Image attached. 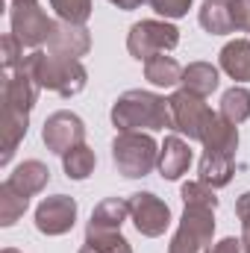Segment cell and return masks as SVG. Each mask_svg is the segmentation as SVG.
I'll return each instance as SVG.
<instances>
[{"label": "cell", "instance_id": "484cf974", "mask_svg": "<svg viewBox=\"0 0 250 253\" xmlns=\"http://www.w3.org/2000/svg\"><path fill=\"white\" fill-rule=\"evenodd\" d=\"M50 9L56 12L59 21H68V24H85V21L91 18L94 0H50Z\"/></svg>", "mask_w": 250, "mask_h": 253}, {"label": "cell", "instance_id": "6da1fadb", "mask_svg": "<svg viewBox=\"0 0 250 253\" xmlns=\"http://www.w3.org/2000/svg\"><path fill=\"white\" fill-rule=\"evenodd\" d=\"M109 118L118 132H129V129L159 132V129H171V106L156 91L129 88L112 103Z\"/></svg>", "mask_w": 250, "mask_h": 253}, {"label": "cell", "instance_id": "e575fe53", "mask_svg": "<svg viewBox=\"0 0 250 253\" xmlns=\"http://www.w3.org/2000/svg\"><path fill=\"white\" fill-rule=\"evenodd\" d=\"M0 253H21V251H15V248H3Z\"/></svg>", "mask_w": 250, "mask_h": 253}, {"label": "cell", "instance_id": "7a4b0ae2", "mask_svg": "<svg viewBox=\"0 0 250 253\" xmlns=\"http://www.w3.org/2000/svg\"><path fill=\"white\" fill-rule=\"evenodd\" d=\"M24 68L36 77V83L47 91H56L62 97H74L88 85V71L85 65L74 56L50 53V50H33L27 53Z\"/></svg>", "mask_w": 250, "mask_h": 253}, {"label": "cell", "instance_id": "d6986e66", "mask_svg": "<svg viewBox=\"0 0 250 253\" xmlns=\"http://www.w3.org/2000/svg\"><path fill=\"white\" fill-rule=\"evenodd\" d=\"M197 21L209 36H227V33L236 30L230 0H203V6L197 12Z\"/></svg>", "mask_w": 250, "mask_h": 253}, {"label": "cell", "instance_id": "2e32d148", "mask_svg": "<svg viewBox=\"0 0 250 253\" xmlns=\"http://www.w3.org/2000/svg\"><path fill=\"white\" fill-rule=\"evenodd\" d=\"M197 174H200V183H206V186H212V189H224V186L233 183V174H236V156L203 150Z\"/></svg>", "mask_w": 250, "mask_h": 253}, {"label": "cell", "instance_id": "277c9868", "mask_svg": "<svg viewBox=\"0 0 250 253\" xmlns=\"http://www.w3.org/2000/svg\"><path fill=\"white\" fill-rule=\"evenodd\" d=\"M177 44H180V30L171 21H156V18L135 21L129 27V36H126V50L138 62H147L159 53H168Z\"/></svg>", "mask_w": 250, "mask_h": 253}, {"label": "cell", "instance_id": "9a60e30c", "mask_svg": "<svg viewBox=\"0 0 250 253\" xmlns=\"http://www.w3.org/2000/svg\"><path fill=\"white\" fill-rule=\"evenodd\" d=\"M6 183L15 191L33 197V194L44 191V186L50 183V168H47L42 159H27V162H21V165L6 177Z\"/></svg>", "mask_w": 250, "mask_h": 253}, {"label": "cell", "instance_id": "7c38bea8", "mask_svg": "<svg viewBox=\"0 0 250 253\" xmlns=\"http://www.w3.org/2000/svg\"><path fill=\"white\" fill-rule=\"evenodd\" d=\"M50 53H62V56H85L91 50V33L85 30V24H68V21H56L53 36L47 42Z\"/></svg>", "mask_w": 250, "mask_h": 253}, {"label": "cell", "instance_id": "8d00e7d4", "mask_svg": "<svg viewBox=\"0 0 250 253\" xmlns=\"http://www.w3.org/2000/svg\"><path fill=\"white\" fill-rule=\"evenodd\" d=\"M12 3H15V0H12Z\"/></svg>", "mask_w": 250, "mask_h": 253}, {"label": "cell", "instance_id": "4fadbf2b", "mask_svg": "<svg viewBox=\"0 0 250 253\" xmlns=\"http://www.w3.org/2000/svg\"><path fill=\"white\" fill-rule=\"evenodd\" d=\"M191 165V150H188V141L174 132V135H165V141L159 144V162H156V171L162 174V180H180Z\"/></svg>", "mask_w": 250, "mask_h": 253}, {"label": "cell", "instance_id": "8992f818", "mask_svg": "<svg viewBox=\"0 0 250 253\" xmlns=\"http://www.w3.org/2000/svg\"><path fill=\"white\" fill-rule=\"evenodd\" d=\"M168 106H171V129L186 135L188 141H200L206 126L215 118V112L209 109L206 97L191 94L188 88H177L168 97Z\"/></svg>", "mask_w": 250, "mask_h": 253}, {"label": "cell", "instance_id": "ffe728a7", "mask_svg": "<svg viewBox=\"0 0 250 253\" xmlns=\"http://www.w3.org/2000/svg\"><path fill=\"white\" fill-rule=\"evenodd\" d=\"M27 129H30V115L27 112L3 109V126H0V132H3V156H0V165L12 162V156H15L18 144L24 141Z\"/></svg>", "mask_w": 250, "mask_h": 253}, {"label": "cell", "instance_id": "44dd1931", "mask_svg": "<svg viewBox=\"0 0 250 253\" xmlns=\"http://www.w3.org/2000/svg\"><path fill=\"white\" fill-rule=\"evenodd\" d=\"M183 88H188L191 94H200V97H209L218 85H221V74L212 62H191L183 68Z\"/></svg>", "mask_w": 250, "mask_h": 253}, {"label": "cell", "instance_id": "ba28073f", "mask_svg": "<svg viewBox=\"0 0 250 253\" xmlns=\"http://www.w3.org/2000/svg\"><path fill=\"white\" fill-rule=\"evenodd\" d=\"M129 221L147 239H159L171 227V209L153 191H135L129 197Z\"/></svg>", "mask_w": 250, "mask_h": 253}, {"label": "cell", "instance_id": "4316f807", "mask_svg": "<svg viewBox=\"0 0 250 253\" xmlns=\"http://www.w3.org/2000/svg\"><path fill=\"white\" fill-rule=\"evenodd\" d=\"M85 245H91L97 253H132L129 242L121 236V230H115V233H88L85 230Z\"/></svg>", "mask_w": 250, "mask_h": 253}, {"label": "cell", "instance_id": "cb8c5ba5", "mask_svg": "<svg viewBox=\"0 0 250 253\" xmlns=\"http://www.w3.org/2000/svg\"><path fill=\"white\" fill-rule=\"evenodd\" d=\"M221 118L233 121V124H245L250 118V91L245 85H233L221 94V109H218Z\"/></svg>", "mask_w": 250, "mask_h": 253}, {"label": "cell", "instance_id": "e0dca14e", "mask_svg": "<svg viewBox=\"0 0 250 253\" xmlns=\"http://www.w3.org/2000/svg\"><path fill=\"white\" fill-rule=\"evenodd\" d=\"M218 62H221V71L230 80L250 83V39H233V42H227L221 47V53H218Z\"/></svg>", "mask_w": 250, "mask_h": 253}, {"label": "cell", "instance_id": "7402d4cb", "mask_svg": "<svg viewBox=\"0 0 250 253\" xmlns=\"http://www.w3.org/2000/svg\"><path fill=\"white\" fill-rule=\"evenodd\" d=\"M144 80L153 83V85H159V88H174L183 80V65L177 62L174 56L159 53V56H153V59L144 62Z\"/></svg>", "mask_w": 250, "mask_h": 253}, {"label": "cell", "instance_id": "5b68a950", "mask_svg": "<svg viewBox=\"0 0 250 253\" xmlns=\"http://www.w3.org/2000/svg\"><path fill=\"white\" fill-rule=\"evenodd\" d=\"M9 27H12L15 39H18L24 47L39 50L42 44L50 42L56 21L47 18V12L42 9L39 0H15V3L9 6Z\"/></svg>", "mask_w": 250, "mask_h": 253}, {"label": "cell", "instance_id": "f1b7e54d", "mask_svg": "<svg viewBox=\"0 0 250 253\" xmlns=\"http://www.w3.org/2000/svg\"><path fill=\"white\" fill-rule=\"evenodd\" d=\"M24 59H27V56H24V44L15 39V33H6V36L0 39V62H3V71L18 68Z\"/></svg>", "mask_w": 250, "mask_h": 253}, {"label": "cell", "instance_id": "603a6c76", "mask_svg": "<svg viewBox=\"0 0 250 253\" xmlns=\"http://www.w3.org/2000/svg\"><path fill=\"white\" fill-rule=\"evenodd\" d=\"M94 165H97V156H94V150L85 141L71 147L68 153H62V171L68 180H77V183L88 180L94 174Z\"/></svg>", "mask_w": 250, "mask_h": 253}, {"label": "cell", "instance_id": "9c48e42d", "mask_svg": "<svg viewBox=\"0 0 250 253\" xmlns=\"http://www.w3.org/2000/svg\"><path fill=\"white\" fill-rule=\"evenodd\" d=\"M42 141L50 153H68L71 147L83 144L85 141V124L80 115L68 112V109H59L53 115H47V121L42 126Z\"/></svg>", "mask_w": 250, "mask_h": 253}, {"label": "cell", "instance_id": "4dcf8cb0", "mask_svg": "<svg viewBox=\"0 0 250 253\" xmlns=\"http://www.w3.org/2000/svg\"><path fill=\"white\" fill-rule=\"evenodd\" d=\"M236 215L242 221V242L250 245V191H242L236 200Z\"/></svg>", "mask_w": 250, "mask_h": 253}, {"label": "cell", "instance_id": "5bb4252c", "mask_svg": "<svg viewBox=\"0 0 250 253\" xmlns=\"http://www.w3.org/2000/svg\"><path fill=\"white\" fill-rule=\"evenodd\" d=\"M129 218V200L124 197H106L91 209L88 218V233H115L124 227V221Z\"/></svg>", "mask_w": 250, "mask_h": 253}, {"label": "cell", "instance_id": "3957f363", "mask_svg": "<svg viewBox=\"0 0 250 253\" xmlns=\"http://www.w3.org/2000/svg\"><path fill=\"white\" fill-rule=\"evenodd\" d=\"M112 162L126 180L147 177L159 162V144L150 132H138V129L118 132L112 141Z\"/></svg>", "mask_w": 250, "mask_h": 253}, {"label": "cell", "instance_id": "836d02e7", "mask_svg": "<svg viewBox=\"0 0 250 253\" xmlns=\"http://www.w3.org/2000/svg\"><path fill=\"white\" fill-rule=\"evenodd\" d=\"M112 6H118V9H124V12H132V9H138L144 0H109Z\"/></svg>", "mask_w": 250, "mask_h": 253}, {"label": "cell", "instance_id": "1f68e13d", "mask_svg": "<svg viewBox=\"0 0 250 253\" xmlns=\"http://www.w3.org/2000/svg\"><path fill=\"white\" fill-rule=\"evenodd\" d=\"M230 9H233V24H236V30L250 33V0H230Z\"/></svg>", "mask_w": 250, "mask_h": 253}, {"label": "cell", "instance_id": "ac0fdd59", "mask_svg": "<svg viewBox=\"0 0 250 253\" xmlns=\"http://www.w3.org/2000/svg\"><path fill=\"white\" fill-rule=\"evenodd\" d=\"M203 150H212V153H227V156H236L239 150V124L215 115L212 124L206 126L203 138H200Z\"/></svg>", "mask_w": 250, "mask_h": 253}, {"label": "cell", "instance_id": "52a82bcc", "mask_svg": "<svg viewBox=\"0 0 250 253\" xmlns=\"http://www.w3.org/2000/svg\"><path fill=\"white\" fill-rule=\"evenodd\" d=\"M215 236V209L186 206L177 233L171 236L168 253H203Z\"/></svg>", "mask_w": 250, "mask_h": 253}, {"label": "cell", "instance_id": "30bf717a", "mask_svg": "<svg viewBox=\"0 0 250 253\" xmlns=\"http://www.w3.org/2000/svg\"><path fill=\"white\" fill-rule=\"evenodd\" d=\"M42 85L36 83V77L24 68V62L12 71H3V83H0V103L3 109H15V112H33L36 100H39Z\"/></svg>", "mask_w": 250, "mask_h": 253}, {"label": "cell", "instance_id": "d6a6232c", "mask_svg": "<svg viewBox=\"0 0 250 253\" xmlns=\"http://www.w3.org/2000/svg\"><path fill=\"white\" fill-rule=\"evenodd\" d=\"M203 253H245V242H242V239H233V236H227V239H221V242L209 245Z\"/></svg>", "mask_w": 250, "mask_h": 253}, {"label": "cell", "instance_id": "d590c367", "mask_svg": "<svg viewBox=\"0 0 250 253\" xmlns=\"http://www.w3.org/2000/svg\"><path fill=\"white\" fill-rule=\"evenodd\" d=\"M245 253H250V245H245Z\"/></svg>", "mask_w": 250, "mask_h": 253}, {"label": "cell", "instance_id": "83f0119b", "mask_svg": "<svg viewBox=\"0 0 250 253\" xmlns=\"http://www.w3.org/2000/svg\"><path fill=\"white\" fill-rule=\"evenodd\" d=\"M183 203L186 206H200V209H218V197H215V189L200 183V180H191L183 186Z\"/></svg>", "mask_w": 250, "mask_h": 253}, {"label": "cell", "instance_id": "8fae6325", "mask_svg": "<svg viewBox=\"0 0 250 253\" xmlns=\"http://www.w3.org/2000/svg\"><path fill=\"white\" fill-rule=\"evenodd\" d=\"M77 224V200L68 194H50L36 209V230L42 236H65Z\"/></svg>", "mask_w": 250, "mask_h": 253}, {"label": "cell", "instance_id": "d4e9b609", "mask_svg": "<svg viewBox=\"0 0 250 253\" xmlns=\"http://www.w3.org/2000/svg\"><path fill=\"white\" fill-rule=\"evenodd\" d=\"M27 206H30V197L21 194V191H15L3 180V186H0V227L18 224V218L27 212Z\"/></svg>", "mask_w": 250, "mask_h": 253}, {"label": "cell", "instance_id": "f546056e", "mask_svg": "<svg viewBox=\"0 0 250 253\" xmlns=\"http://www.w3.org/2000/svg\"><path fill=\"white\" fill-rule=\"evenodd\" d=\"M144 3H150V9L156 15H162L165 21H177V18L188 15V9H191V0H144Z\"/></svg>", "mask_w": 250, "mask_h": 253}]
</instances>
